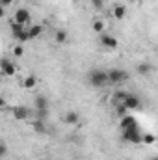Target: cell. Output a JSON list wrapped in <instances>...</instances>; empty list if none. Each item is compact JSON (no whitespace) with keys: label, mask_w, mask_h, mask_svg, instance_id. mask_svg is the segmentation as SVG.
I'll list each match as a JSON object with an SVG mask.
<instances>
[{"label":"cell","mask_w":158,"mask_h":160,"mask_svg":"<svg viewBox=\"0 0 158 160\" xmlns=\"http://www.w3.org/2000/svg\"><path fill=\"white\" fill-rule=\"evenodd\" d=\"M32 128H34L36 132H39V134H45V130H47V127H45L43 119H36L34 123H32Z\"/></svg>","instance_id":"d6986e66"},{"label":"cell","mask_w":158,"mask_h":160,"mask_svg":"<svg viewBox=\"0 0 158 160\" xmlns=\"http://www.w3.org/2000/svg\"><path fill=\"white\" fill-rule=\"evenodd\" d=\"M128 110H140L141 108V99L136 95V93H128V97L125 99V102H123Z\"/></svg>","instance_id":"ba28073f"},{"label":"cell","mask_w":158,"mask_h":160,"mask_svg":"<svg viewBox=\"0 0 158 160\" xmlns=\"http://www.w3.org/2000/svg\"><path fill=\"white\" fill-rule=\"evenodd\" d=\"M91 30L101 36V34H104V30H106V22H104L102 19H95L93 24H91Z\"/></svg>","instance_id":"4fadbf2b"},{"label":"cell","mask_w":158,"mask_h":160,"mask_svg":"<svg viewBox=\"0 0 158 160\" xmlns=\"http://www.w3.org/2000/svg\"><path fill=\"white\" fill-rule=\"evenodd\" d=\"M11 116L17 121H26L30 119V108H26V106H13L11 108Z\"/></svg>","instance_id":"52a82bcc"},{"label":"cell","mask_w":158,"mask_h":160,"mask_svg":"<svg viewBox=\"0 0 158 160\" xmlns=\"http://www.w3.org/2000/svg\"><path fill=\"white\" fill-rule=\"evenodd\" d=\"M36 110L37 112H48V101L45 95H37L36 97Z\"/></svg>","instance_id":"30bf717a"},{"label":"cell","mask_w":158,"mask_h":160,"mask_svg":"<svg viewBox=\"0 0 158 160\" xmlns=\"http://www.w3.org/2000/svg\"><path fill=\"white\" fill-rule=\"evenodd\" d=\"M126 97H128V91H125V89H117V91H114L112 101H114V104H121V102H125Z\"/></svg>","instance_id":"5bb4252c"},{"label":"cell","mask_w":158,"mask_h":160,"mask_svg":"<svg viewBox=\"0 0 158 160\" xmlns=\"http://www.w3.org/2000/svg\"><path fill=\"white\" fill-rule=\"evenodd\" d=\"M151 160H158V157H153V158H151Z\"/></svg>","instance_id":"4316f807"},{"label":"cell","mask_w":158,"mask_h":160,"mask_svg":"<svg viewBox=\"0 0 158 160\" xmlns=\"http://www.w3.org/2000/svg\"><path fill=\"white\" fill-rule=\"evenodd\" d=\"M28 34H30V39H37L41 34H43V26L41 24H32L28 28Z\"/></svg>","instance_id":"9a60e30c"},{"label":"cell","mask_w":158,"mask_h":160,"mask_svg":"<svg viewBox=\"0 0 158 160\" xmlns=\"http://www.w3.org/2000/svg\"><path fill=\"white\" fill-rule=\"evenodd\" d=\"M13 54H15L17 58H21V56L24 54V47H22L21 43H19V45H15V47H13Z\"/></svg>","instance_id":"603a6c76"},{"label":"cell","mask_w":158,"mask_h":160,"mask_svg":"<svg viewBox=\"0 0 158 160\" xmlns=\"http://www.w3.org/2000/svg\"><path fill=\"white\" fill-rule=\"evenodd\" d=\"M36 86H37V78L34 75H30V77H26L22 80V88H26V89H34Z\"/></svg>","instance_id":"2e32d148"},{"label":"cell","mask_w":158,"mask_h":160,"mask_svg":"<svg viewBox=\"0 0 158 160\" xmlns=\"http://www.w3.org/2000/svg\"><path fill=\"white\" fill-rule=\"evenodd\" d=\"M123 138H125L128 143H141V142H143V134L140 132L138 127L128 128V130H123Z\"/></svg>","instance_id":"3957f363"},{"label":"cell","mask_w":158,"mask_h":160,"mask_svg":"<svg viewBox=\"0 0 158 160\" xmlns=\"http://www.w3.org/2000/svg\"><path fill=\"white\" fill-rule=\"evenodd\" d=\"M89 84L93 86V88H104V86H108L110 82H108V71H102V69H93L91 73H89Z\"/></svg>","instance_id":"6da1fadb"},{"label":"cell","mask_w":158,"mask_h":160,"mask_svg":"<svg viewBox=\"0 0 158 160\" xmlns=\"http://www.w3.org/2000/svg\"><path fill=\"white\" fill-rule=\"evenodd\" d=\"M63 121H65L67 125H77V123L80 121L78 112H75V110H67L65 116H63Z\"/></svg>","instance_id":"8fae6325"},{"label":"cell","mask_w":158,"mask_h":160,"mask_svg":"<svg viewBox=\"0 0 158 160\" xmlns=\"http://www.w3.org/2000/svg\"><path fill=\"white\" fill-rule=\"evenodd\" d=\"M134 127H138V121H136L134 116H125V118L119 119V128L121 130H128V128H134Z\"/></svg>","instance_id":"9c48e42d"},{"label":"cell","mask_w":158,"mask_h":160,"mask_svg":"<svg viewBox=\"0 0 158 160\" xmlns=\"http://www.w3.org/2000/svg\"><path fill=\"white\" fill-rule=\"evenodd\" d=\"M6 153H7V147H6V143L2 142V145H0V157H6Z\"/></svg>","instance_id":"d4e9b609"},{"label":"cell","mask_w":158,"mask_h":160,"mask_svg":"<svg viewBox=\"0 0 158 160\" xmlns=\"http://www.w3.org/2000/svg\"><path fill=\"white\" fill-rule=\"evenodd\" d=\"M125 80H128V73L125 69H110L108 71V82L110 84H121Z\"/></svg>","instance_id":"277c9868"},{"label":"cell","mask_w":158,"mask_h":160,"mask_svg":"<svg viewBox=\"0 0 158 160\" xmlns=\"http://www.w3.org/2000/svg\"><path fill=\"white\" fill-rule=\"evenodd\" d=\"M155 142H156L155 134H149V132H145V134H143V142H141V143H145V145H153Z\"/></svg>","instance_id":"7402d4cb"},{"label":"cell","mask_w":158,"mask_h":160,"mask_svg":"<svg viewBox=\"0 0 158 160\" xmlns=\"http://www.w3.org/2000/svg\"><path fill=\"white\" fill-rule=\"evenodd\" d=\"M11 21H15L19 24H24V26H32V13L26 8H17L13 17H11Z\"/></svg>","instance_id":"7a4b0ae2"},{"label":"cell","mask_w":158,"mask_h":160,"mask_svg":"<svg viewBox=\"0 0 158 160\" xmlns=\"http://www.w3.org/2000/svg\"><path fill=\"white\" fill-rule=\"evenodd\" d=\"M13 38L19 41L21 45H22V43H26V41H30V34H28V28H24V30H22V32H19V34H13Z\"/></svg>","instance_id":"e0dca14e"},{"label":"cell","mask_w":158,"mask_h":160,"mask_svg":"<svg viewBox=\"0 0 158 160\" xmlns=\"http://www.w3.org/2000/svg\"><path fill=\"white\" fill-rule=\"evenodd\" d=\"M112 15H114L117 21H123V19H125V15H126V8H125L123 4H116V6H114V9H112Z\"/></svg>","instance_id":"7c38bea8"},{"label":"cell","mask_w":158,"mask_h":160,"mask_svg":"<svg viewBox=\"0 0 158 160\" xmlns=\"http://www.w3.org/2000/svg\"><path fill=\"white\" fill-rule=\"evenodd\" d=\"M99 41H101V45L104 47V48H108V50H116L119 47V41L114 38V36H110V34H101L99 36Z\"/></svg>","instance_id":"8992f818"},{"label":"cell","mask_w":158,"mask_h":160,"mask_svg":"<svg viewBox=\"0 0 158 160\" xmlns=\"http://www.w3.org/2000/svg\"><path fill=\"white\" fill-rule=\"evenodd\" d=\"M54 41H56V43H60V45H62V43H65V41H67V32H65V30H58V32H56V36H54Z\"/></svg>","instance_id":"44dd1931"},{"label":"cell","mask_w":158,"mask_h":160,"mask_svg":"<svg viewBox=\"0 0 158 160\" xmlns=\"http://www.w3.org/2000/svg\"><path fill=\"white\" fill-rule=\"evenodd\" d=\"M13 4V0H0V6L2 8H7V6H11Z\"/></svg>","instance_id":"484cf974"},{"label":"cell","mask_w":158,"mask_h":160,"mask_svg":"<svg viewBox=\"0 0 158 160\" xmlns=\"http://www.w3.org/2000/svg\"><path fill=\"white\" fill-rule=\"evenodd\" d=\"M0 73H2V77H15V73H17V65L13 63V62H9L7 58H4L2 62H0Z\"/></svg>","instance_id":"5b68a950"},{"label":"cell","mask_w":158,"mask_h":160,"mask_svg":"<svg viewBox=\"0 0 158 160\" xmlns=\"http://www.w3.org/2000/svg\"><path fill=\"white\" fill-rule=\"evenodd\" d=\"M136 71H138L140 75H149V73L153 71V67H151V63H147V62H141V63L136 67Z\"/></svg>","instance_id":"ac0fdd59"},{"label":"cell","mask_w":158,"mask_h":160,"mask_svg":"<svg viewBox=\"0 0 158 160\" xmlns=\"http://www.w3.org/2000/svg\"><path fill=\"white\" fill-rule=\"evenodd\" d=\"M91 2V6L95 8V9H101L102 6H104V0H89Z\"/></svg>","instance_id":"cb8c5ba5"},{"label":"cell","mask_w":158,"mask_h":160,"mask_svg":"<svg viewBox=\"0 0 158 160\" xmlns=\"http://www.w3.org/2000/svg\"><path fill=\"white\" fill-rule=\"evenodd\" d=\"M116 116H117L119 119L121 118H125V116H128V108L121 102V104H116Z\"/></svg>","instance_id":"ffe728a7"}]
</instances>
